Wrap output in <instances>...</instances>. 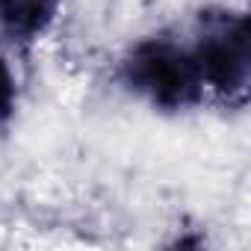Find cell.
Instances as JSON below:
<instances>
[{"instance_id": "cell-2", "label": "cell", "mask_w": 251, "mask_h": 251, "mask_svg": "<svg viewBox=\"0 0 251 251\" xmlns=\"http://www.w3.org/2000/svg\"><path fill=\"white\" fill-rule=\"evenodd\" d=\"M192 56L204 83H210L225 95H242L248 83V65H251L248 21L230 12L204 15L198 50Z\"/></svg>"}, {"instance_id": "cell-1", "label": "cell", "mask_w": 251, "mask_h": 251, "mask_svg": "<svg viewBox=\"0 0 251 251\" xmlns=\"http://www.w3.org/2000/svg\"><path fill=\"white\" fill-rule=\"evenodd\" d=\"M127 80L151 103L166 109H180L195 103L204 86L195 56L163 39L142 42L133 50V56L127 59Z\"/></svg>"}, {"instance_id": "cell-4", "label": "cell", "mask_w": 251, "mask_h": 251, "mask_svg": "<svg viewBox=\"0 0 251 251\" xmlns=\"http://www.w3.org/2000/svg\"><path fill=\"white\" fill-rule=\"evenodd\" d=\"M12 106H15V80H12L6 62L0 59V121L12 115Z\"/></svg>"}, {"instance_id": "cell-3", "label": "cell", "mask_w": 251, "mask_h": 251, "mask_svg": "<svg viewBox=\"0 0 251 251\" xmlns=\"http://www.w3.org/2000/svg\"><path fill=\"white\" fill-rule=\"evenodd\" d=\"M59 0H0V27L12 39L30 42L48 30Z\"/></svg>"}]
</instances>
